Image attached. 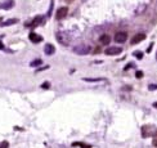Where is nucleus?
Returning <instances> with one entry per match:
<instances>
[{
  "label": "nucleus",
  "mask_w": 157,
  "mask_h": 148,
  "mask_svg": "<svg viewBox=\"0 0 157 148\" xmlns=\"http://www.w3.org/2000/svg\"><path fill=\"white\" fill-rule=\"evenodd\" d=\"M73 53H76L79 55H86L90 53V46L88 44H79L73 48Z\"/></svg>",
  "instance_id": "obj_1"
},
{
  "label": "nucleus",
  "mask_w": 157,
  "mask_h": 148,
  "mask_svg": "<svg viewBox=\"0 0 157 148\" xmlns=\"http://www.w3.org/2000/svg\"><path fill=\"white\" fill-rule=\"evenodd\" d=\"M113 39H115L116 43H125V41L128 40V34H126V32H124V31H118V32L115 34Z\"/></svg>",
  "instance_id": "obj_2"
},
{
  "label": "nucleus",
  "mask_w": 157,
  "mask_h": 148,
  "mask_svg": "<svg viewBox=\"0 0 157 148\" xmlns=\"http://www.w3.org/2000/svg\"><path fill=\"white\" fill-rule=\"evenodd\" d=\"M121 52H122V49L118 48V46H111V48H107L104 50V53L107 55H118Z\"/></svg>",
  "instance_id": "obj_3"
},
{
  "label": "nucleus",
  "mask_w": 157,
  "mask_h": 148,
  "mask_svg": "<svg viewBox=\"0 0 157 148\" xmlns=\"http://www.w3.org/2000/svg\"><path fill=\"white\" fill-rule=\"evenodd\" d=\"M67 13H68V8H67V7L59 8V9L57 10V13H55V18H57V19H63L64 17L67 16Z\"/></svg>",
  "instance_id": "obj_4"
},
{
  "label": "nucleus",
  "mask_w": 157,
  "mask_h": 148,
  "mask_svg": "<svg viewBox=\"0 0 157 148\" xmlns=\"http://www.w3.org/2000/svg\"><path fill=\"white\" fill-rule=\"evenodd\" d=\"M144 39H146V34H144V32H138V34H135L134 36H133L131 44H133V45H134V44H139L140 41H143Z\"/></svg>",
  "instance_id": "obj_5"
},
{
  "label": "nucleus",
  "mask_w": 157,
  "mask_h": 148,
  "mask_svg": "<svg viewBox=\"0 0 157 148\" xmlns=\"http://www.w3.org/2000/svg\"><path fill=\"white\" fill-rule=\"evenodd\" d=\"M28 37H30V40H31V43H34V44H39L40 41H43V36L35 34V32H30Z\"/></svg>",
  "instance_id": "obj_6"
},
{
  "label": "nucleus",
  "mask_w": 157,
  "mask_h": 148,
  "mask_svg": "<svg viewBox=\"0 0 157 148\" xmlns=\"http://www.w3.org/2000/svg\"><path fill=\"white\" fill-rule=\"evenodd\" d=\"M44 53H45L46 55H52L55 53V46L52 45V44H46L45 48H44Z\"/></svg>",
  "instance_id": "obj_7"
},
{
  "label": "nucleus",
  "mask_w": 157,
  "mask_h": 148,
  "mask_svg": "<svg viewBox=\"0 0 157 148\" xmlns=\"http://www.w3.org/2000/svg\"><path fill=\"white\" fill-rule=\"evenodd\" d=\"M43 23H44V18L41 16H37V17H35V18H34V21H32L31 27H36V26L43 25Z\"/></svg>",
  "instance_id": "obj_8"
},
{
  "label": "nucleus",
  "mask_w": 157,
  "mask_h": 148,
  "mask_svg": "<svg viewBox=\"0 0 157 148\" xmlns=\"http://www.w3.org/2000/svg\"><path fill=\"white\" fill-rule=\"evenodd\" d=\"M0 7H1L3 9H10V8L14 7V0H7V1L3 3Z\"/></svg>",
  "instance_id": "obj_9"
},
{
  "label": "nucleus",
  "mask_w": 157,
  "mask_h": 148,
  "mask_svg": "<svg viewBox=\"0 0 157 148\" xmlns=\"http://www.w3.org/2000/svg\"><path fill=\"white\" fill-rule=\"evenodd\" d=\"M99 41L103 44V45H107V44H109V41H111V37H109L108 35H102Z\"/></svg>",
  "instance_id": "obj_10"
},
{
  "label": "nucleus",
  "mask_w": 157,
  "mask_h": 148,
  "mask_svg": "<svg viewBox=\"0 0 157 148\" xmlns=\"http://www.w3.org/2000/svg\"><path fill=\"white\" fill-rule=\"evenodd\" d=\"M43 64V61L41 59H35V61H32L31 63H30V66L31 67H39V66H41Z\"/></svg>",
  "instance_id": "obj_11"
},
{
  "label": "nucleus",
  "mask_w": 157,
  "mask_h": 148,
  "mask_svg": "<svg viewBox=\"0 0 157 148\" xmlns=\"http://www.w3.org/2000/svg\"><path fill=\"white\" fill-rule=\"evenodd\" d=\"M17 22H18V19H16V18H12V19L5 21V22L3 23V26H10V25H14V23H17Z\"/></svg>",
  "instance_id": "obj_12"
},
{
  "label": "nucleus",
  "mask_w": 157,
  "mask_h": 148,
  "mask_svg": "<svg viewBox=\"0 0 157 148\" xmlns=\"http://www.w3.org/2000/svg\"><path fill=\"white\" fill-rule=\"evenodd\" d=\"M72 147H82V148H90L91 146H89V144H85V143H72Z\"/></svg>",
  "instance_id": "obj_13"
},
{
  "label": "nucleus",
  "mask_w": 157,
  "mask_h": 148,
  "mask_svg": "<svg viewBox=\"0 0 157 148\" xmlns=\"http://www.w3.org/2000/svg\"><path fill=\"white\" fill-rule=\"evenodd\" d=\"M84 81H88V82H98V81H103V79H88V77H85Z\"/></svg>",
  "instance_id": "obj_14"
},
{
  "label": "nucleus",
  "mask_w": 157,
  "mask_h": 148,
  "mask_svg": "<svg viewBox=\"0 0 157 148\" xmlns=\"http://www.w3.org/2000/svg\"><path fill=\"white\" fill-rule=\"evenodd\" d=\"M53 7H54V1L52 0V3H50V7H49V12H48V16L50 17L52 16V10H53Z\"/></svg>",
  "instance_id": "obj_15"
},
{
  "label": "nucleus",
  "mask_w": 157,
  "mask_h": 148,
  "mask_svg": "<svg viewBox=\"0 0 157 148\" xmlns=\"http://www.w3.org/2000/svg\"><path fill=\"white\" fill-rule=\"evenodd\" d=\"M134 55H135V57H137L138 59H142V58H143V54H142V52H135Z\"/></svg>",
  "instance_id": "obj_16"
},
{
  "label": "nucleus",
  "mask_w": 157,
  "mask_h": 148,
  "mask_svg": "<svg viewBox=\"0 0 157 148\" xmlns=\"http://www.w3.org/2000/svg\"><path fill=\"white\" fill-rule=\"evenodd\" d=\"M148 89H149V90H157V85H153V84H151L149 86H148Z\"/></svg>",
  "instance_id": "obj_17"
},
{
  "label": "nucleus",
  "mask_w": 157,
  "mask_h": 148,
  "mask_svg": "<svg viewBox=\"0 0 157 148\" xmlns=\"http://www.w3.org/2000/svg\"><path fill=\"white\" fill-rule=\"evenodd\" d=\"M142 76H143V72H142V71H137V77L142 79Z\"/></svg>",
  "instance_id": "obj_18"
},
{
  "label": "nucleus",
  "mask_w": 157,
  "mask_h": 148,
  "mask_svg": "<svg viewBox=\"0 0 157 148\" xmlns=\"http://www.w3.org/2000/svg\"><path fill=\"white\" fill-rule=\"evenodd\" d=\"M0 147H3V148H7V147H8V142H3V143L0 144Z\"/></svg>",
  "instance_id": "obj_19"
},
{
  "label": "nucleus",
  "mask_w": 157,
  "mask_h": 148,
  "mask_svg": "<svg viewBox=\"0 0 157 148\" xmlns=\"http://www.w3.org/2000/svg\"><path fill=\"white\" fill-rule=\"evenodd\" d=\"M43 88H44V89H48V88H49V84H48V82H44Z\"/></svg>",
  "instance_id": "obj_20"
},
{
  "label": "nucleus",
  "mask_w": 157,
  "mask_h": 148,
  "mask_svg": "<svg viewBox=\"0 0 157 148\" xmlns=\"http://www.w3.org/2000/svg\"><path fill=\"white\" fill-rule=\"evenodd\" d=\"M0 49H4V44H3L1 41H0Z\"/></svg>",
  "instance_id": "obj_21"
},
{
  "label": "nucleus",
  "mask_w": 157,
  "mask_h": 148,
  "mask_svg": "<svg viewBox=\"0 0 157 148\" xmlns=\"http://www.w3.org/2000/svg\"><path fill=\"white\" fill-rule=\"evenodd\" d=\"M153 146L157 147V140H155V139H153Z\"/></svg>",
  "instance_id": "obj_22"
},
{
  "label": "nucleus",
  "mask_w": 157,
  "mask_h": 148,
  "mask_svg": "<svg viewBox=\"0 0 157 148\" xmlns=\"http://www.w3.org/2000/svg\"><path fill=\"white\" fill-rule=\"evenodd\" d=\"M153 107H156V108H157V102H155V103H153Z\"/></svg>",
  "instance_id": "obj_23"
},
{
  "label": "nucleus",
  "mask_w": 157,
  "mask_h": 148,
  "mask_svg": "<svg viewBox=\"0 0 157 148\" xmlns=\"http://www.w3.org/2000/svg\"><path fill=\"white\" fill-rule=\"evenodd\" d=\"M67 1H68V3H71V1H72V0H67Z\"/></svg>",
  "instance_id": "obj_24"
},
{
  "label": "nucleus",
  "mask_w": 157,
  "mask_h": 148,
  "mask_svg": "<svg viewBox=\"0 0 157 148\" xmlns=\"http://www.w3.org/2000/svg\"><path fill=\"white\" fill-rule=\"evenodd\" d=\"M156 59H157V53H156Z\"/></svg>",
  "instance_id": "obj_25"
}]
</instances>
